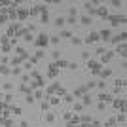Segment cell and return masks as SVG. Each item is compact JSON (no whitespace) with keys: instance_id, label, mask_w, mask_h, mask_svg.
<instances>
[{"instance_id":"obj_45","label":"cell","mask_w":127,"mask_h":127,"mask_svg":"<svg viewBox=\"0 0 127 127\" xmlns=\"http://www.w3.org/2000/svg\"><path fill=\"white\" fill-rule=\"evenodd\" d=\"M97 108H99V110H104V108H106V104H104V102H99V104H97Z\"/></svg>"},{"instance_id":"obj_38","label":"cell","mask_w":127,"mask_h":127,"mask_svg":"<svg viewBox=\"0 0 127 127\" xmlns=\"http://www.w3.org/2000/svg\"><path fill=\"white\" fill-rule=\"evenodd\" d=\"M49 99H51V101H49L51 104H59V97H49Z\"/></svg>"},{"instance_id":"obj_20","label":"cell","mask_w":127,"mask_h":127,"mask_svg":"<svg viewBox=\"0 0 127 127\" xmlns=\"http://www.w3.org/2000/svg\"><path fill=\"white\" fill-rule=\"evenodd\" d=\"M27 15H29V11H27V10H19V11H17V17H19L21 21H23V19H25Z\"/></svg>"},{"instance_id":"obj_40","label":"cell","mask_w":127,"mask_h":127,"mask_svg":"<svg viewBox=\"0 0 127 127\" xmlns=\"http://www.w3.org/2000/svg\"><path fill=\"white\" fill-rule=\"evenodd\" d=\"M68 13H70V17H76V13H78V11H76V8H70Z\"/></svg>"},{"instance_id":"obj_33","label":"cell","mask_w":127,"mask_h":127,"mask_svg":"<svg viewBox=\"0 0 127 127\" xmlns=\"http://www.w3.org/2000/svg\"><path fill=\"white\" fill-rule=\"evenodd\" d=\"M25 101L29 102V104H32V102H34V97H32V95H27V97H25Z\"/></svg>"},{"instance_id":"obj_18","label":"cell","mask_w":127,"mask_h":127,"mask_svg":"<svg viewBox=\"0 0 127 127\" xmlns=\"http://www.w3.org/2000/svg\"><path fill=\"white\" fill-rule=\"evenodd\" d=\"M19 91H21V93H25V95H31V87H27L25 84L19 85Z\"/></svg>"},{"instance_id":"obj_16","label":"cell","mask_w":127,"mask_h":127,"mask_svg":"<svg viewBox=\"0 0 127 127\" xmlns=\"http://www.w3.org/2000/svg\"><path fill=\"white\" fill-rule=\"evenodd\" d=\"M82 99H84V101H82V104H84V108H85V106H89L91 102H93V99H91L89 95H84V97H82Z\"/></svg>"},{"instance_id":"obj_46","label":"cell","mask_w":127,"mask_h":127,"mask_svg":"<svg viewBox=\"0 0 127 127\" xmlns=\"http://www.w3.org/2000/svg\"><path fill=\"white\" fill-rule=\"evenodd\" d=\"M46 120H48V122H49V123H51V122H53V120H55V116H53V114H48V116H46Z\"/></svg>"},{"instance_id":"obj_30","label":"cell","mask_w":127,"mask_h":127,"mask_svg":"<svg viewBox=\"0 0 127 127\" xmlns=\"http://www.w3.org/2000/svg\"><path fill=\"white\" fill-rule=\"evenodd\" d=\"M97 87H99V89H104V87H106V82H104V80L97 82Z\"/></svg>"},{"instance_id":"obj_52","label":"cell","mask_w":127,"mask_h":127,"mask_svg":"<svg viewBox=\"0 0 127 127\" xmlns=\"http://www.w3.org/2000/svg\"><path fill=\"white\" fill-rule=\"evenodd\" d=\"M19 127H29V123H27V122H21V125H19Z\"/></svg>"},{"instance_id":"obj_4","label":"cell","mask_w":127,"mask_h":127,"mask_svg":"<svg viewBox=\"0 0 127 127\" xmlns=\"http://www.w3.org/2000/svg\"><path fill=\"white\" fill-rule=\"evenodd\" d=\"M125 38H127V34H125V31H123V32H120V34H116V36H112L110 42L112 44H125Z\"/></svg>"},{"instance_id":"obj_34","label":"cell","mask_w":127,"mask_h":127,"mask_svg":"<svg viewBox=\"0 0 127 127\" xmlns=\"http://www.w3.org/2000/svg\"><path fill=\"white\" fill-rule=\"evenodd\" d=\"M4 89H6V91H11V89H13V84H10V82H8V84H4Z\"/></svg>"},{"instance_id":"obj_53","label":"cell","mask_w":127,"mask_h":127,"mask_svg":"<svg viewBox=\"0 0 127 127\" xmlns=\"http://www.w3.org/2000/svg\"><path fill=\"white\" fill-rule=\"evenodd\" d=\"M2 110H4V104H2V102H0V112H2Z\"/></svg>"},{"instance_id":"obj_44","label":"cell","mask_w":127,"mask_h":127,"mask_svg":"<svg viewBox=\"0 0 127 127\" xmlns=\"http://www.w3.org/2000/svg\"><path fill=\"white\" fill-rule=\"evenodd\" d=\"M64 21H66V23H72V25H74V23H76V17H70V15H68V19H64Z\"/></svg>"},{"instance_id":"obj_49","label":"cell","mask_w":127,"mask_h":127,"mask_svg":"<svg viewBox=\"0 0 127 127\" xmlns=\"http://www.w3.org/2000/svg\"><path fill=\"white\" fill-rule=\"evenodd\" d=\"M82 59H84V61H89V53H82Z\"/></svg>"},{"instance_id":"obj_14","label":"cell","mask_w":127,"mask_h":127,"mask_svg":"<svg viewBox=\"0 0 127 127\" xmlns=\"http://www.w3.org/2000/svg\"><path fill=\"white\" fill-rule=\"evenodd\" d=\"M99 74L102 76V80H106V78H110V76H112V70H110V68H102Z\"/></svg>"},{"instance_id":"obj_10","label":"cell","mask_w":127,"mask_h":127,"mask_svg":"<svg viewBox=\"0 0 127 127\" xmlns=\"http://www.w3.org/2000/svg\"><path fill=\"white\" fill-rule=\"evenodd\" d=\"M85 91H87V87H85V85L78 87V89L74 91V95H72V97H74V101H76V99H80V97H84V95H85Z\"/></svg>"},{"instance_id":"obj_3","label":"cell","mask_w":127,"mask_h":127,"mask_svg":"<svg viewBox=\"0 0 127 127\" xmlns=\"http://www.w3.org/2000/svg\"><path fill=\"white\" fill-rule=\"evenodd\" d=\"M112 27H118L120 23H125V15H108Z\"/></svg>"},{"instance_id":"obj_51","label":"cell","mask_w":127,"mask_h":127,"mask_svg":"<svg viewBox=\"0 0 127 127\" xmlns=\"http://www.w3.org/2000/svg\"><path fill=\"white\" fill-rule=\"evenodd\" d=\"M6 21H8V17H6L4 13H2V15H0V23H6Z\"/></svg>"},{"instance_id":"obj_47","label":"cell","mask_w":127,"mask_h":127,"mask_svg":"<svg viewBox=\"0 0 127 127\" xmlns=\"http://www.w3.org/2000/svg\"><path fill=\"white\" fill-rule=\"evenodd\" d=\"M122 4H123L122 0H112V6H122Z\"/></svg>"},{"instance_id":"obj_48","label":"cell","mask_w":127,"mask_h":127,"mask_svg":"<svg viewBox=\"0 0 127 127\" xmlns=\"http://www.w3.org/2000/svg\"><path fill=\"white\" fill-rule=\"evenodd\" d=\"M42 95H44L42 91H36V93H34V99H42Z\"/></svg>"},{"instance_id":"obj_32","label":"cell","mask_w":127,"mask_h":127,"mask_svg":"<svg viewBox=\"0 0 127 127\" xmlns=\"http://www.w3.org/2000/svg\"><path fill=\"white\" fill-rule=\"evenodd\" d=\"M59 55H61V53H59V49H55V51H51V57L55 59V61H59Z\"/></svg>"},{"instance_id":"obj_5","label":"cell","mask_w":127,"mask_h":127,"mask_svg":"<svg viewBox=\"0 0 127 127\" xmlns=\"http://www.w3.org/2000/svg\"><path fill=\"white\" fill-rule=\"evenodd\" d=\"M87 68H89L93 74H99V72H101V63H97V61H87Z\"/></svg>"},{"instance_id":"obj_6","label":"cell","mask_w":127,"mask_h":127,"mask_svg":"<svg viewBox=\"0 0 127 127\" xmlns=\"http://www.w3.org/2000/svg\"><path fill=\"white\" fill-rule=\"evenodd\" d=\"M84 8H85V11L89 13V17L93 15V13H97V8H95V4H93V2H84Z\"/></svg>"},{"instance_id":"obj_36","label":"cell","mask_w":127,"mask_h":127,"mask_svg":"<svg viewBox=\"0 0 127 127\" xmlns=\"http://www.w3.org/2000/svg\"><path fill=\"white\" fill-rule=\"evenodd\" d=\"M64 120H66V122H70V118H72V112H64Z\"/></svg>"},{"instance_id":"obj_11","label":"cell","mask_w":127,"mask_h":127,"mask_svg":"<svg viewBox=\"0 0 127 127\" xmlns=\"http://www.w3.org/2000/svg\"><path fill=\"white\" fill-rule=\"evenodd\" d=\"M97 15L102 17V19H106V17L110 15V13H108V10H106V8H97Z\"/></svg>"},{"instance_id":"obj_29","label":"cell","mask_w":127,"mask_h":127,"mask_svg":"<svg viewBox=\"0 0 127 127\" xmlns=\"http://www.w3.org/2000/svg\"><path fill=\"white\" fill-rule=\"evenodd\" d=\"M40 21H42V23H48L49 21V15H48V13H42V15H40Z\"/></svg>"},{"instance_id":"obj_7","label":"cell","mask_w":127,"mask_h":127,"mask_svg":"<svg viewBox=\"0 0 127 127\" xmlns=\"http://www.w3.org/2000/svg\"><path fill=\"white\" fill-rule=\"evenodd\" d=\"M112 101H114V97H112L110 93H104V91H102L101 95H99V102H104L106 104V102H112Z\"/></svg>"},{"instance_id":"obj_41","label":"cell","mask_w":127,"mask_h":127,"mask_svg":"<svg viewBox=\"0 0 127 127\" xmlns=\"http://www.w3.org/2000/svg\"><path fill=\"white\" fill-rule=\"evenodd\" d=\"M55 91H57V95H64V87H59V85H57V89H55Z\"/></svg>"},{"instance_id":"obj_24","label":"cell","mask_w":127,"mask_h":127,"mask_svg":"<svg viewBox=\"0 0 127 127\" xmlns=\"http://www.w3.org/2000/svg\"><path fill=\"white\" fill-rule=\"evenodd\" d=\"M34 59H36V61H42V59H44V51H42V49H38V51H36Z\"/></svg>"},{"instance_id":"obj_28","label":"cell","mask_w":127,"mask_h":127,"mask_svg":"<svg viewBox=\"0 0 127 127\" xmlns=\"http://www.w3.org/2000/svg\"><path fill=\"white\" fill-rule=\"evenodd\" d=\"M95 85H97V82H95V80H91V82H87V84H85V87H87V89H93Z\"/></svg>"},{"instance_id":"obj_26","label":"cell","mask_w":127,"mask_h":127,"mask_svg":"<svg viewBox=\"0 0 127 127\" xmlns=\"http://www.w3.org/2000/svg\"><path fill=\"white\" fill-rule=\"evenodd\" d=\"M116 122L118 123H125V116H123V114H118V116H116Z\"/></svg>"},{"instance_id":"obj_13","label":"cell","mask_w":127,"mask_h":127,"mask_svg":"<svg viewBox=\"0 0 127 127\" xmlns=\"http://www.w3.org/2000/svg\"><path fill=\"white\" fill-rule=\"evenodd\" d=\"M116 53L120 55V57H125V44H120L116 48Z\"/></svg>"},{"instance_id":"obj_19","label":"cell","mask_w":127,"mask_h":127,"mask_svg":"<svg viewBox=\"0 0 127 127\" xmlns=\"http://www.w3.org/2000/svg\"><path fill=\"white\" fill-rule=\"evenodd\" d=\"M55 25H57V27H64V25H66V21H64V17H61V15H59L57 19H55Z\"/></svg>"},{"instance_id":"obj_22","label":"cell","mask_w":127,"mask_h":127,"mask_svg":"<svg viewBox=\"0 0 127 127\" xmlns=\"http://www.w3.org/2000/svg\"><path fill=\"white\" fill-rule=\"evenodd\" d=\"M49 42H51L53 46H57V44L61 42V38H59V36H49Z\"/></svg>"},{"instance_id":"obj_21","label":"cell","mask_w":127,"mask_h":127,"mask_svg":"<svg viewBox=\"0 0 127 127\" xmlns=\"http://www.w3.org/2000/svg\"><path fill=\"white\" fill-rule=\"evenodd\" d=\"M10 72H11V70L10 68H8V66H6V64H0V74H10Z\"/></svg>"},{"instance_id":"obj_25","label":"cell","mask_w":127,"mask_h":127,"mask_svg":"<svg viewBox=\"0 0 127 127\" xmlns=\"http://www.w3.org/2000/svg\"><path fill=\"white\" fill-rule=\"evenodd\" d=\"M70 42H72V46H80L84 40H82V38H70Z\"/></svg>"},{"instance_id":"obj_39","label":"cell","mask_w":127,"mask_h":127,"mask_svg":"<svg viewBox=\"0 0 127 127\" xmlns=\"http://www.w3.org/2000/svg\"><path fill=\"white\" fill-rule=\"evenodd\" d=\"M40 108H42V110H48V108H49V102H46V101H44L42 104H40Z\"/></svg>"},{"instance_id":"obj_27","label":"cell","mask_w":127,"mask_h":127,"mask_svg":"<svg viewBox=\"0 0 127 127\" xmlns=\"http://www.w3.org/2000/svg\"><path fill=\"white\" fill-rule=\"evenodd\" d=\"M72 34H70V31H63L61 34H59V38H70Z\"/></svg>"},{"instance_id":"obj_1","label":"cell","mask_w":127,"mask_h":127,"mask_svg":"<svg viewBox=\"0 0 127 127\" xmlns=\"http://www.w3.org/2000/svg\"><path fill=\"white\" fill-rule=\"evenodd\" d=\"M84 42L85 44H99V42H101V36H99V32L93 31V32H89V34L84 38Z\"/></svg>"},{"instance_id":"obj_42","label":"cell","mask_w":127,"mask_h":127,"mask_svg":"<svg viewBox=\"0 0 127 127\" xmlns=\"http://www.w3.org/2000/svg\"><path fill=\"white\" fill-rule=\"evenodd\" d=\"M68 68L70 70H76V68H78V63H68Z\"/></svg>"},{"instance_id":"obj_50","label":"cell","mask_w":127,"mask_h":127,"mask_svg":"<svg viewBox=\"0 0 127 127\" xmlns=\"http://www.w3.org/2000/svg\"><path fill=\"white\" fill-rule=\"evenodd\" d=\"M19 72H21V68H13V70H11V72H10V74H15V76H17V74H19Z\"/></svg>"},{"instance_id":"obj_8","label":"cell","mask_w":127,"mask_h":127,"mask_svg":"<svg viewBox=\"0 0 127 127\" xmlns=\"http://www.w3.org/2000/svg\"><path fill=\"white\" fill-rule=\"evenodd\" d=\"M112 104L116 106V108H122V114H125V101H123V99H114Z\"/></svg>"},{"instance_id":"obj_23","label":"cell","mask_w":127,"mask_h":127,"mask_svg":"<svg viewBox=\"0 0 127 127\" xmlns=\"http://www.w3.org/2000/svg\"><path fill=\"white\" fill-rule=\"evenodd\" d=\"M80 122H84V123H91V122H93V118H91V116H82V118H80Z\"/></svg>"},{"instance_id":"obj_43","label":"cell","mask_w":127,"mask_h":127,"mask_svg":"<svg viewBox=\"0 0 127 127\" xmlns=\"http://www.w3.org/2000/svg\"><path fill=\"white\" fill-rule=\"evenodd\" d=\"M11 101H13V95H6V104H10Z\"/></svg>"},{"instance_id":"obj_17","label":"cell","mask_w":127,"mask_h":127,"mask_svg":"<svg viewBox=\"0 0 127 127\" xmlns=\"http://www.w3.org/2000/svg\"><path fill=\"white\" fill-rule=\"evenodd\" d=\"M55 68H59V66H61V68H64V66H68V61H55Z\"/></svg>"},{"instance_id":"obj_15","label":"cell","mask_w":127,"mask_h":127,"mask_svg":"<svg viewBox=\"0 0 127 127\" xmlns=\"http://www.w3.org/2000/svg\"><path fill=\"white\" fill-rule=\"evenodd\" d=\"M80 23H82V25H91V23H93V19H91L89 15H82V19H80Z\"/></svg>"},{"instance_id":"obj_9","label":"cell","mask_w":127,"mask_h":127,"mask_svg":"<svg viewBox=\"0 0 127 127\" xmlns=\"http://www.w3.org/2000/svg\"><path fill=\"white\" fill-rule=\"evenodd\" d=\"M99 36H101V40H104V42H110L112 32L108 31V29H104V31H101V32H99Z\"/></svg>"},{"instance_id":"obj_12","label":"cell","mask_w":127,"mask_h":127,"mask_svg":"<svg viewBox=\"0 0 127 127\" xmlns=\"http://www.w3.org/2000/svg\"><path fill=\"white\" fill-rule=\"evenodd\" d=\"M112 57H114V51H106L104 55H101V63H108Z\"/></svg>"},{"instance_id":"obj_2","label":"cell","mask_w":127,"mask_h":127,"mask_svg":"<svg viewBox=\"0 0 127 127\" xmlns=\"http://www.w3.org/2000/svg\"><path fill=\"white\" fill-rule=\"evenodd\" d=\"M48 44H49V34H46V32L38 34V40H36V46H38V48H46Z\"/></svg>"},{"instance_id":"obj_31","label":"cell","mask_w":127,"mask_h":127,"mask_svg":"<svg viewBox=\"0 0 127 127\" xmlns=\"http://www.w3.org/2000/svg\"><path fill=\"white\" fill-rule=\"evenodd\" d=\"M74 110L82 112V110H84V104H82V102H76V104H74Z\"/></svg>"},{"instance_id":"obj_35","label":"cell","mask_w":127,"mask_h":127,"mask_svg":"<svg viewBox=\"0 0 127 127\" xmlns=\"http://www.w3.org/2000/svg\"><path fill=\"white\" fill-rule=\"evenodd\" d=\"M95 53H97V55H104L106 49H104V48H97V51H95Z\"/></svg>"},{"instance_id":"obj_37","label":"cell","mask_w":127,"mask_h":127,"mask_svg":"<svg viewBox=\"0 0 127 127\" xmlns=\"http://www.w3.org/2000/svg\"><path fill=\"white\" fill-rule=\"evenodd\" d=\"M64 101H66V102H74V97H72V95H64Z\"/></svg>"}]
</instances>
